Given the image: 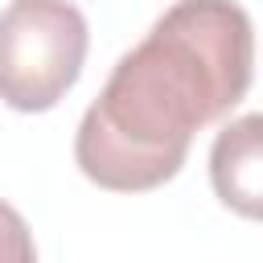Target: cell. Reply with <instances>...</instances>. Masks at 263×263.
Listing matches in <instances>:
<instances>
[{"label": "cell", "mask_w": 263, "mask_h": 263, "mask_svg": "<svg viewBox=\"0 0 263 263\" xmlns=\"http://www.w3.org/2000/svg\"><path fill=\"white\" fill-rule=\"evenodd\" d=\"M255 74V29L234 0H177L107 74L74 132V164L111 193L173 181L201 127L230 115Z\"/></svg>", "instance_id": "cell-1"}, {"label": "cell", "mask_w": 263, "mask_h": 263, "mask_svg": "<svg viewBox=\"0 0 263 263\" xmlns=\"http://www.w3.org/2000/svg\"><path fill=\"white\" fill-rule=\"evenodd\" d=\"M86 16L70 0H8L0 8V103L21 115L58 107L82 78Z\"/></svg>", "instance_id": "cell-2"}, {"label": "cell", "mask_w": 263, "mask_h": 263, "mask_svg": "<svg viewBox=\"0 0 263 263\" xmlns=\"http://www.w3.org/2000/svg\"><path fill=\"white\" fill-rule=\"evenodd\" d=\"M210 189L230 214L263 222V111L238 115L214 136Z\"/></svg>", "instance_id": "cell-3"}, {"label": "cell", "mask_w": 263, "mask_h": 263, "mask_svg": "<svg viewBox=\"0 0 263 263\" xmlns=\"http://www.w3.org/2000/svg\"><path fill=\"white\" fill-rule=\"evenodd\" d=\"M0 259L4 263H29V259H37V242H33L29 222L4 197H0Z\"/></svg>", "instance_id": "cell-4"}]
</instances>
